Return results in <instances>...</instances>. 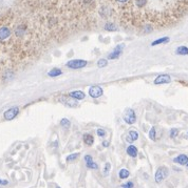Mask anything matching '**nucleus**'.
<instances>
[{
    "label": "nucleus",
    "mask_w": 188,
    "mask_h": 188,
    "mask_svg": "<svg viewBox=\"0 0 188 188\" xmlns=\"http://www.w3.org/2000/svg\"><path fill=\"white\" fill-rule=\"evenodd\" d=\"M119 3H126V2H128V0H116Z\"/></svg>",
    "instance_id": "nucleus-30"
},
{
    "label": "nucleus",
    "mask_w": 188,
    "mask_h": 188,
    "mask_svg": "<svg viewBox=\"0 0 188 188\" xmlns=\"http://www.w3.org/2000/svg\"><path fill=\"white\" fill-rule=\"evenodd\" d=\"M1 184H2V185H6V184H8V181H2Z\"/></svg>",
    "instance_id": "nucleus-32"
},
{
    "label": "nucleus",
    "mask_w": 188,
    "mask_h": 188,
    "mask_svg": "<svg viewBox=\"0 0 188 188\" xmlns=\"http://www.w3.org/2000/svg\"><path fill=\"white\" fill-rule=\"evenodd\" d=\"M176 54L182 55V56H184V55H188V47H186V46H184V45L179 46V47L176 50Z\"/></svg>",
    "instance_id": "nucleus-17"
},
{
    "label": "nucleus",
    "mask_w": 188,
    "mask_h": 188,
    "mask_svg": "<svg viewBox=\"0 0 188 188\" xmlns=\"http://www.w3.org/2000/svg\"><path fill=\"white\" fill-rule=\"evenodd\" d=\"M19 114V108L18 107H11L8 110H5L3 114V118L6 121H11L13 119L16 118V116Z\"/></svg>",
    "instance_id": "nucleus-4"
},
{
    "label": "nucleus",
    "mask_w": 188,
    "mask_h": 188,
    "mask_svg": "<svg viewBox=\"0 0 188 188\" xmlns=\"http://www.w3.org/2000/svg\"><path fill=\"white\" fill-rule=\"evenodd\" d=\"M105 28L107 31H111V32H113V31L118 30V26H116L113 22H107V23L105 24Z\"/></svg>",
    "instance_id": "nucleus-20"
},
{
    "label": "nucleus",
    "mask_w": 188,
    "mask_h": 188,
    "mask_svg": "<svg viewBox=\"0 0 188 188\" xmlns=\"http://www.w3.org/2000/svg\"><path fill=\"white\" fill-rule=\"evenodd\" d=\"M110 169H111V164H110V163H106L105 168H104V176L107 177L108 174H109Z\"/></svg>",
    "instance_id": "nucleus-25"
},
{
    "label": "nucleus",
    "mask_w": 188,
    "mask_h": 188,
    "mask_svg": "<svg viewBox=\"0 0 188 188\" xmlns=\"http://www.w3.org/2000/svg\"><path fill=\"white\" fill-rule=\"evenodd\" d=\"M78 157H79V154H70V156L67 157L66 161H67L68 163H69V162H73V161L76 160V159L78 158Z\"/></svg>",
    "instance_id": "nucleus-22"
},
{
    "label": "nucleus",
    "mask_w": 188,
    "mask_h": 188,
    "mask_svg": "<svg viewBox=\"0 0 188 188\" xmlns=\"http://www.w3.org/2000/svg\"><path fill=\"white\" fill-rule=\"evenodd\" d=\"M169 42V37H162V38H159L156 39V41H153L151 43L152 46H156V45H160V44H165Z\"/></svg>",
    "instance_id": "nucleus-15"
},
{
    "label": "nucleus",
    "mask_w": 188,
    "mask_h": 188,
    "mask_svg": "<svg viewBox=\"0 0 188 188\" xmlns=\"http://www.w3.org/2000/svg\"><path fill=\"white\" fill-rule=\"evenodd\" d=\"M87 61L81 60V59H74V60H70L69 62L66 64V66L72 70H79V68H84L87 65Z\"/></svg>",
    "instance_id": "nucleus-2"
},
{
    "label": "nucleus",
    "mask_w": 188,
    "mask_h": 188,
    "mask_svg": "<svg viewBox=\"0 0 188 188\" xmlns=\"http://www.w3.org/2000/svg\"><path fill=\"white\" fill-rule=\"evenodd\" d=\"M1 183H2V180H0V184H1Z\"/></svg>",
    "instance_id": "nucleus-33"
},
{
    "label": "nucleus",
    "mask_w": 188,
    "mask_h": 188,
    "mask_svg": "<svg viewBox=\"0 0 188 188\" xmlns=\"http://www.w3.org/2000/svg\"><path fill=\"white\" fill-rule=\"evenodd\" d=\"M89 95L94 99L99 98V97L103 95V88H101V86H97V85L91 86V87L89 88Z\"/></svg>",
    "instance_id": "nucleus-7"
},
{
    "label": "nucleus",
    "mask_w": 188,
    "mask_h": 188,
    "mask_svg": "<svg viewBox=\"0 0 188 188\" xmlns=\"http://www.w3.org/2000/svg\"><path fill=\"white\" fill-rule=\"evenodd\" d=\"M59 101H60L63 104L67 105V106H70V107H76L77 106V100L74 98H72V97L70 96H63L59 98Z\"/></svg>",
    "instance_id": "nucleus-5"
},
{
    "label": "nucleus",
    "mask_w": 188,
    "mask_h": 188,
    "mask_svg": "<svg viewBox=\"0 0 188 188\" xmlns=\"http://www.w3.org/2000/svg\"><path fill=\"white\" fill-rule=\"evenodd\" d=\"M56 188H60V187H59V186H57V187H56Z\"/></svg>",
    "instance_id": "nucleus-35"
},
{
    "label": "nucleus",
    "mask_w": 188,
    "mask_h": 188,
    "mask_svg": "<svg viewBox=\"0 0 188 188\" xmlns=\"http://www.w3.org/2000/svg\"><path fill=\"white\" fill-rule=\"evenodd\" d=\"M84 142H85V144H87L88 146H91L94 142L93 136H91V135H89V134L84 135Z\"/></svg>",
    "instance_id": "nucleus-16"
},
{
    "label": "nucleus",
    "mask_w": 188,
    "mask_h": 188,
    "mask_svg": "<svg viewBox=\"0 0 188 188\" xmlns=\"http://www.w3.org/2000/svg\"><path fill=\"white\" fill-rule=\"evenodd\" d=\"M61 74H63V72H61V70H59V68H53V70H51L50 72L48 73V75L50 77H57Z\"/></svg>",
    "instance_id": "nucleus-18"
},
{
    "label": "nucleus",
    "mask_w": 188,
    "mask_h": 188,
    "mask_svg": "<svg viewBox=\"0 0 188 188\" xmlns=\"http://www.w3.org/2000/svg\"><path fill=\"white\" fill-rule=\"evenodd\" d=\"M171 82V77L169 76V75L167 74H163V75H160V76H158L156 79H154L153 83L156 84V85H161V84H167V83H170Z\"/></svg>",
    "instance_id": "nucleus-6"
},
{
    "label": "nucleus",
    "mask_w": 188,
    "mask_h": 188,
    "mask_svg": "<svg viewBox=\"0 0 188 188\" xmlns=\"http://www.w3.org/2000/svg\"><path fill=\"white\" fill-rule=\"evenodd\" d=\"M96 134L98 137H105L106 136V131H105V129H103V128H98V129L96 130Z\"/></svg>",
    "instance_id": "nucleus-28"
},
{
    "label": "nucleus",
    "mask_w": 188,
    "mask_h": 188,
    "mask_svg": "<svg viewBox=\"0 0 188 188\" xmlns=\"http://www.w3.org/2000/svg\"><path fill=\"white\" fill-rule=\"evenodd\" d=\"M108 65V62L106 59H101V60H98V62H97V66L98 67H105V66Z\"/></svg>",
    "instance_id": "nucleus-26"
},
{
    "label": "nucleus",
    "mask_w": 188,
    "mask_h": 188,
    "mask_svg": "<svg viewBox=\"0 0 188 188\" xmlns=\"http://www.w3.org/2000/svg\"><path fill=\"white\" fill-rule=\"evenodd\" d=\"M11 37V30L8 26H2L0 28V40H6Z\"/></svg>",
    "instance_id": "nucleus-9"
},
{
    "label": "nucleus",
    "mask_w": 188,
    "mask_h": 188,
    "mask_svg": "<svg viewBox=\"0 0 188 188\" xmlns=\"http://www.w3.org/2000/svg\"><path fill=\"white\" fill-rule=\"evenodd\" d=\"M149 138L151 139L152 141L156 140V127H152L149 131Z\"/></svg>",
    "instance_id": "nucleus-23"
},
{
    "label": "nucleus",
    "mask_w": 188,
    "mask_h": 188,
    "mask_svg": "<svg viewBox=\"0 0 188 188\" xmlns=\"http://www.w3.org/2000/svg\"><path fill=\"white\" fill-rule=\"evenodd\" d=\"M69 96L76 99V100H81V99L85 98L86 95H85V92H83L81 90H75V92H71Z\"/></svg>",
    "instance_id": "nucleus-12"
},
{
    "label": "nucleus",
    "mask_w": 188,
    "mask_h": 188,
    "mask_svg": "<svg viewBox=\"0 0 188 188\" xmlns=\"http://www.w3.org/2000/svg\"><path fill=\"white\" fill-rule=\"evenodd\" d=\"M133 2L138 8H144L147 3V0H133Z\"/></svg>",
    "instance_id": "nucleus-21"
},
{
    "label": "nucleus",
    "mask_w": 188,
    "mask_h": 188,
    "mask_svg": "<svg viewBox=\"0 0 188 188\" xmlns=\"http://www.w3.org/2000/svg\"><path fill=\"white\" fill-rule=\"evenodd\" d=\"M173 162L174 163H178V164L180 165H186L187 162H188V157L186 154H179L176 158L173 159Z\"/></svg>",
    "instance_id": "nucleus-11"
},
{
    "label": "nucleus",
    "mask_w": 188,
    "mask_h": 188,
    "mask_svg": "<svg viewBox=\"0 0 188 188\" xmlns=\"http://www.w3.org/2000/svg\"><path fill=\"white\" fill-rule=\"evenodd\" d=\"M187 135H188V131H187Z\"/></svg>",
    "instance_id": "nucleus-36"
},
{
    "label": "nucleus",
    "mask_w": 188,
    "mask_h": 188,
    "mask_svg": "<svg viewBox=\"0 0 188 188\" xmlns=\"http://www.w3.org/2000/svg\"><path fill=\"white\" fill-rule=\"evenodd\" d=\"M103 145H104V146H105V147H108V145H109V142H107V141H105V142L103 143Z\"/></svg>",
    "instance_id": "nucleus-31"
},
{
    "label": "nucleus",
    "mask_w": 188,
    "mask_h": 188,
    "mask_svg": "<svg viewBox=\"0 0 188 188\" xmlns=\"http://www.w3.org/2000/svg\"><path fill=\"white\" fill-rule=\"evenodd\" d=\"M119 178L121 179V180H124V179H127L128 177L130 176V172L128 169H125V168H123V169L119 170Z\"/></svg>",
    "instance_id": "nucleus-19"
},
{
    "label": "nucleus",
    "mask_w": 188,
    "mask_h": 188,
    "mask_svg": "<svg viewBox=\"0 0 188 188\" xmlns=\"http://www.w3.org/2000/svg\"><path fill=\"white\" fill-rule=\"evenodd\" d=\"M138 132L136 131V130H134V129L130 130L129 134H128V136H127L128 142H133V141L138 140Z\"/></svg>",
    "instance_id": "nucleus-13"
},
{
    "label": "nucleus",
    "mask_w": 188,
    "mask_h": 188,
    "mask_svg": "<svg viewBox=\"0 0 188 188\" xmlns=\"http://www.w3.org/2000/svg\"><path fill=\"white\" fill-rule=\"evenodd\" d=\"M179 134V130L176 129V128H172L171 130H170V138H176V136H178Z\"/></svg>",
    "instance_id": "nucleus-27"
},
{
    "label": "nucleus",
    "mask_w": 188,
    "mask_h": 188,
    "mask_svg": "<svg viewBox=\"0 0 188 188\" xmlns=\"http://www.w3.org/2000/svg\"><path fill=\"white\" fill-rule=\"evenodd\" d=\"M60 125L63 126V127H65V128H69L71 126V122L68 120V119L63 118V119H61V121H60Z\"/></svg>",
    "instance_id": "nucleus-24"
},
{
    "label": "nucleus",
    "mask_w": 188,
    "mask_h": 188,
    "mask_svg": "<svg viewBox=\"0 0 188 188\" xmlns=\"http://www.w3.org/2000/svg\"><path fill=\"white\" fill-rule=\"evenodd\" d=\"M168 174H169V170H168L167 167L165 166L159 167V169L156 172V182L161 183L165 178H167Z\"/></svg>",
    "instance_id": "nucleus-3"
},
{
    "label": "nucleus",
    "mask_w": 188,
    "mask_h": 188,
    "mask_svg": "<svg viewBox=\"0 0 188 188\" xmlns=\"http://www.w3.org/2000/svg\"><path fill=\"white\" fill-rule=\"evenodd\" d=\"M186 166H187V168H188V162H187V164H186Z\"/></svg>",
    "instance_id": "nucleus-34"
},
{
    "label": "nucleus",
    "mask_w": 188,
    "mask_h": 188,
    "mask_svg": "<svg viewBox=\"0 0 188 188\" xmlns=\"http://www.w3.org/2000/svg\"><path fill=\"white\" fill-rule=\"evenodd\" d=\"M123 48H124V44H119V45H118L115 48H114L113 52H112L111 54H109L108 58H109L110 60H114V59H118V57L121 56V52H123Z\"/></svg>",
    "instance_id": "nucleus-8"
},
{
    "label": "nucleus",
    "mask_w": 188,
    "mask_h": 188,
    "mask_svg": "<svg viewBox=\"0 0 188 188\" xmlns=\"http://www.w3.org/2000/svg\"><path fill=\"white\" fill-rule=\"evenodd\" d=\"M133 186H134V185H133V183H132V182H127L126 184L121 185V187H123V188H133Z\"/></svg>",
    "instance_id": "nucleus-29"
},
{
    "label": "nucleus",
    "mask_w": 188,
    "mask_h": 188,
    "mask_svg": "<svg viewBox=\"0 0 188 188\" xmlns=\"http://www.w3.org/2000/svg\"><path fill=\"white\" fill-rule=\"evenodd\" d=\"M127 154L130 157H132V158H135L138 156V148L134 146V145H129L127 147Z\"/></svg>",
    "instance_id": "nucleus-14"
},
{
    "label": "nucleus",
    "mask_w": 188,
    "mask_h": 188,
    "mask_svg": "<svg viewBox=\"0 0 188 188\" xmlns=\"http://www.w3.org/2000/svg\"><path fill=\"white\" fill-rule=\"evenodd\" d=\"M124 121H125L127 124H134L136 122V116H135V112L132 108H127L125 110V114L123 116Z\"/></svg>",
    "instance_id": "nucleus-1"
},
{
    "label": "nucleus",
    "mask_w": 188,
    "mask_h": 188,
    "mask_svg": "<svg viewBox=\"0 0 188 188\" xmlns=\"http://www.w3.org/2000/svg\"><path fill=\"white\" fill-rule=\"evenodd\" d=\"M85 161H86V165H87L88 168H90V169H94V170L98 169V165L94 162L93 159L91 158V156H86Z\"/></svg>",
    "instance_id": "nucleus-10"
}]
</instances>
